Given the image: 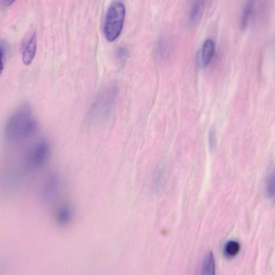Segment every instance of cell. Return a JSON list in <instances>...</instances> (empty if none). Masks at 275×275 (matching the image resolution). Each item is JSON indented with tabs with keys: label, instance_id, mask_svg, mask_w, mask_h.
<instances>
[{
	"label": "cell",
	"instance_id": "cell-1",
	"mask_svg": "<svg viewBox=\"0 0 275 275\" xmlns=\"http://www.w3.org/2000/svg\"><path fill=\"white\" fill-rule=\"evenodd\" d=\"M37 128V123L31 107L28 105H24L9 118L5 134L9 141L18 143L30 139L35 134Z\"/></svg>",
	"mask_w": 275,
	"mask_h": 275
},
{
	"label": "cell",
	"instance_id": "cell-2",
	"mask_svg": "<svg viewBox=\"0 0 275 275\" xmlns=\"http://www.w3.org/2000/svg\"><path fill=\"white\" fill-rule=\"evenodd\" d=\"M117 93L118 88L114 84L107 86L99 93L88 114L90 123L100 124L108 119L113 110Z\"/></svg>",
	"mask_w": 275,
	"mask_h": 275
},
{
	"label": "cell",
	"instance_id": "cell-3",
	"mask_svg": "<svg viewBox=\"0 0 275 275\" xmlns=\"http://www.w3.org/2000/svg\"><path fill=\"white\" fill-rule=\"evenodd\" d=\"M125 13L124 5L119 1L114 2L108 8L103 25V33L108 41H115L121 34Z\"/></svg>",
	"mask_w": 275,
	"mask_h": 275
},
{
	"label": "cell",
	"instance_id": "cell-4",
	"mask_svg": "<svg viewBox=\"0 0 275 275\" xmlns=\"http://www.w3.org/2000/svg\"><path fill=\"white\" fill-rule=\"evenodd\" d=\"M51 152L49 142L41 140L32 144L26 153L25 165L31 168H38L44 165L48 161Z\"/></svg>",
	"mask_w": 275,
	"mask_h": 275
},
{
	"label": "cell",
	"instance_id": "cell-5",
	"mask_svg": "<svg viewBox=\"0 0 275 275\" xmlns=\"http://www.w3.org/2000/svg\"><path fill=\"white\" fill-rule=\"evenodd\" d=\"M261 5L262 0H247L241 16L240 26L242 30L247 29L254 22Z\"/></svg>",
	"mask_w": 275,
	"mask_h": 275
},
{
	"label": "cell",
	"instance_id": "cell-6",
	"mask_svg": "<svg viewBox=\"0 0 275 275\" xmlns=\"http://www.w3.org/2000/svg\"><path fill=\"white\" fill-rule=\"evenodd\" d=\"M37 50V36L34 33L32 36L26 43L22 52V60L27 66L30 65L35 57Z\"/></svg>",
	"mask_w": 275,
	"mask_h": 275
},
{
	"label": "cell",
	"instance_id": "cell-7",
	"mask_svg": "<svg viewBox=\"0 0 275 275\" xmlns=\"http://www.w3.org/2000/svg\"><path fill=\"white\" fill-rule=\"evenodd\" d=\"M215 44L213 40L210 38L206 39L202 47L201 56V63L203 67L207 66L211 62L214 55Z\"/></svg>",
	"mask_w": 275,
	"mask_h": 275
},
{
	"label": "cell",
	"instance_id": "cell-8",
	"mask_svg": "<svg viewBox=\"0 0 275 275\" xmlns=\"http://www.w3.org/2000/svg\"><path fill=\"white\" fill-rule=\"evenodd\" d=\"M72 211L67 205H64L57 211L56 215L57 222L60 225L65 226L68 224L72 220Z\"/></svg>",
	"mask_w": 275,
	"mask_h": 275
},
{
	"label": "cell",
	"instance_id": "cell-9",
	"mask_svg": "<svg viewBox=\"0 0 275 275\" xmlns=\"http://www.w3.org/2000/svg\"><path fill=\"white\" fill-rule=\"evenodd\" d=\"M202 272L203 274H214L216 272V265L212 253H210L206 256L203 262Z\"/></svg>",
	"mask_w": 275,
	"mask_h": 275
},
{
	"label": "cell",
	"instance_id": "cell-10",
	"mask_svg": "<svg viewBox=\"0 0 275 275\" xmlns=\"http://www.w3.org/2000/svg\"><path fill=\"white\" fill-rule=\"evenodd\" d=\"M204 0H195L191 12L190 19L192 22L199 20L204 10Z\"/></svg>",
	"mask_w": 275,
	"mask_h": 275
},
{
	"label": "cell",
	"instance_id": "cell-11",
	"mask_svg": "<svg viewBox=\"0 0 275 275\" xmlns=\"http://www.w3.org/2000/svg\"><path fill=\"white\" fill-rule=\"evenodd\" d=\"M266 192L269 199L275 202V169L271 171L266 179Z\"/></svg>",
	"mask_w": 275,
	"mask_h": 275
},
{
	"label": "cell",
	"instance_id": "cell-12",
	"mask_svg": "<svg viewBox=\"0 0 275 275\" xmlns=\"http://www.w3.org/2000/svg\"><path fill=\"white\" fill-rule=\"evenodd\" d=\"M58 186V179L55 176H53L49 179L47 185L44 188L42 196L44 199H50L54 195Z\"/></svg>",
	"mask_w": 275,
	"mask_h": 275
},
{
	"label": "cell",
	"instance_id": "cell-13",
	"mask_svg": "<svg viewBox=\"0 0 275 275\" xmlns=\"http://www.w3.org/2000/svg\"><path fill=\"white\" fill-rule=\"evenodd\" d=\"M240 246L235 241H230L225 247V254L230 257L236 256L239 252Z\"/></svg>",
	"mask_w": 275,
	"mask_h": 275
},
{
	"label": "cell",
	"instance_id": "cell-14",
	"mask_svg": "<svg viewBox=\"0 0 275 275\" xmlns=\"http://www.w3.org/2000/svg\"><path fill=\"white\" fill-rule=\"evenodd\" d=\"M6 58V48L2 44L1 47V70L3 71L4 67V63L5 62Z\"/></svg>",
	"mask_w": 275,
	"mask_h": 275
},
{
	"label": "cell",
	"instance_id": "cell-15",
	"mask_svg": "<svg viewBox=\"0 0 275 275\" xmlns=\"http://www.w3.org/2000/svg\"><path fill=\"white\" fill-rule=\"evenodd\" d=\"M127 55V52L124 48H120L117 52V56L119 60H124Z\"/></svg>",
	"mask_w": 275,
	"mask_h": 275
},
{
	"label": "cell",
	"instance_id": "cell-16",
	"mask_svg": "<svg viewBox=\"0 0 275 275\" xmlns=\"http://www.w3.org/2000/svg\"><path fill=\"white\" fill-rule=\"evenodd\" d=\"M216 136H215V133L213 131H211L210 134V143L212 146V147H213L214 145L216 144Z\"/></svg>",
	"mask_w": 275,
	"mask_h": 275
},
{
	"label": "cell",
	"instance_id": "cell-17",
	"mask_svg": "<svg viewBox=\"0 0 275 275\" xmlns=\"http://www.w3.org/2000/svg\"><path fill=\"white\" fill-rule=\"evenodd\" d=\"M15 1L16 0H4V3L7 6H10L14 4Z\"/></svg>",
	"mask_w": 275,
	"mask_h": 275
}]
</instances>
